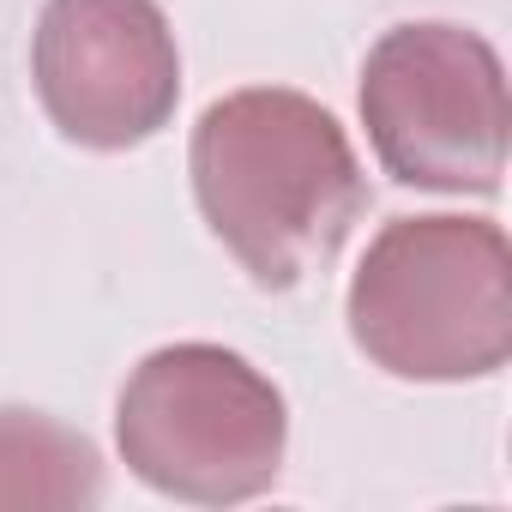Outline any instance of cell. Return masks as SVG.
I'll return each mask as SVG.
<instances>
[{"label":"cell","instance_id":"3957f363","mask_svg":"<svg viewBox=\"0 0 512 512\" xmlns=\"http://www.w3.org/2000/svg\"><path fill=\"white\" fill-rule=\"evenodd\" d=\"M115 446L151 494L235 506L278 482L290 404L247 356L223 344H163L121 386Z\"/></svg>","mask_w":512,"mask_h":512},{"label":"cell","instance_id":"277c9868","mask_svg":"<svg viewBox=\"0 0 512 512\" xmlns=\"http://www.w3.org/2000/svg\"><path fill=\"white\" fill-rule=\"evenodd\" d=\"M362 127L380 169L422 193H494L506 175V73L488 37L410 19L362 61Z\"/></svg>","mask_w":512,"mask_h":512},{"label":"cell","instance_id":"8992f818","mask_svg":"<svg viewBox=\"0 0 512 512\" xmlns=\"http://www.w3.org/2000/svg\"><path fill=\"white\" fill-rule=\"evenodd\" d=\"M97 500H103V458L79 428L43 410H0V506L73 512Z\"/></svg>","mask_w":512,"mask_h":512},{"label":"cell","instance_id":"6da1fadb","mask_svg":"<svg viewBox=\"0 0 512 512\" xmlns=\"http://www.w3.org/2000/svg\"><path fill=\"white\" fill-rule=\"evenodd\" d=\"M187 169L205 229L260 290H296L326 272L368 211L350 133L284 85L217 97L193 127Z\"/></svg>","mask_w":512,"mask_h":512},{"label":"cell","instance_id":"7a4b0ae2","mask_svg":"<svg viewBox=\"0 0 512 512\" xmlns=\"http://www.w3.org/2000/svg\"><path fill=\"white\" fill-rule=\"evenodd\" d=\"M356 350L416 386L488 380L512 356V260L488 217H392L350 278Z\"/></svg>","mask_w":512,"mask_h":512},{"label":"cell","instance_id":"5b68a950","mask_svg":"<svg viewBox=\"0 0 512 512\" xmlns=\"http://www.w3.org/2000/svg\"><path fill=\"white\" fill-rule=\"evenodd\" d=\"M31 85L61 139L133 151L175 121L181 49L157 0H43Z\"/></svg>","mask_w":512,"mask_h":512}]
</instances>
